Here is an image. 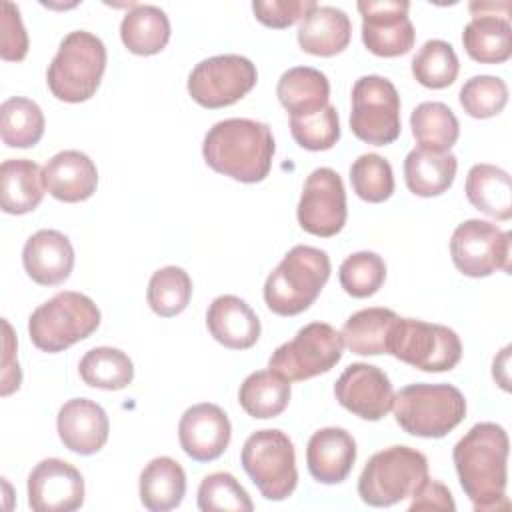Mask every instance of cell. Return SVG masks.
I'll list each match as a JSON object with an SVG mask.
<instances>
[{
  "mask_svg": "<svg viewBox=\"0 0 512 512\" xmlns=\"http://www.w3.org/2000/svg\"><path fill=\"white\" fill-rule=\"evenodd\" d=\"M508 446V434L500 424L478 422L452 450L460 486L476 512L508 508Z\"/></svg>",
  "mask_w": 512,
  "mask_h": 512,
  "instance_id": "obj_1",
  "label": "cell"
},
{
  "mask_svg": "<svg viewBox=\"0 0 512 512\" xmlns=\"http://www.w3.org/2000/svg\"><path fill=\"white\" fill-rule=\"evenodd\" d=\"M276 152L268 124L250 118H226L216 122L204 136L202 156L206 164L244 184L262 182L272 168Z\"/></svg>",
  "mask_w": 512,
  "mask_h": 512,
  "instance_id": "obj_2",
  "label": "cell"
},
{
  "mask_svg": "<svg viewBox=\"0 0 512 512\" xmlns=\"http://www.w3.org/2000/svg\"><path fill=\"white\" fill-rule=\"evenodd\" d=\"M328 278V254L320 248L298 244L268 274L264 302L278 316H296L314 304Z\"/></svg>",
  "mask_w": 512,
  "mask_h": 512,
  "instance_id": "obj_3",
  "label": "cell"
},
{
  "mask_svg": "<svg viewBox=\"0 0 512 512\" xmlns=\"http://www.w3.org/2000/svg\"><path fill=\"white\" fill-rule=\"evenodd\" d=\"M104 70V42L88 30H74L60 42L58 52L48 66L46 82L54 98L78 104L96 94Z\"/></svg>",
  "mask_w": 512,
  "mask_h": 512,
  "instance_id": "obj_4",
  "label": "cell"
},
{
  "mask_svg": "<svg viewBox=\"0 0 512 512\" xmlns=\"http://www.w3.org/2000/svg\"><path fill=\"white\" fill-rule=\"evenodd\" d=\"M398 426L418 438H442L466 416L464 394L452 384H408L394 394Z\"/></svg>",
  "mask_w": 512,
  "mask_h": 512,
  "instance_id": "obj_5",
  "label": "cell"
},
{
  "mask_svg": "<svg viewBox=\"0 0 512 512\" xmlns=\"http://www.w3.org/2000/svg\"><path fill=\"white\" fill-rule=\"evenodd\" d=\"M100 326V310L86 294L64 290L40 304L28 318L32 344L42 352H62Z\"/></svg>",
  "mask_w": 512,
  "mask_h": 512,
  "instance_id": "obj_6",
  "label": "cell"
},
{
  "mask_svg": "<svg viewBox=\"0 0 512 512\" xmlns=\"http://www.w3.org/2000/svg\"><path fill=\"white\" fill-rule=\"evenodd\" d=\"M426 480V456L416 448L396 444L370 456L358 478V496L368 506L384 508L412 496Z\"/></svg>",
  "mask_w": 512,
  "mask_h": 512,
  "instance_id": "obj_7",
  "label": "cell"
},
{
  "mask_svg": "<svg viewBox=\"0 0 512 512\" xmlns=\"http://www.w3.org/2000/svg\"><path fill=\"white\" fill-rule=\"evenodd\" d=\"M240 462L266 500L280 502L296 490V452L282 430L264 428L250 434L242 446Z\"/></svg>",
  "mask_w": 512,
  "mask_h": 512,
  "instance_id": "obj_8",
  "label": "cell"
},
{
  "mask_svg": "<svg viewBox=\"0 0 512 512\" xmlns=\"http://www.w3.org/2000/svg\"><path fill=\"white\" fill-rule=\"evenodd\" d=\"M386 354L422 372H448L462 358V342L444 324L398 316L388 334Z\"/></svg>",
  "mask_w": 512,
  "mask_h": 512,
  "instance_id": "obj_9",
  "label": "cell"
},
{
  "mask_svg": "<svg viewBox=\"0 0 512 512\" xmlns=\"http://www.w3.org/2000/svg\"><path fill=\"white\" fill-rule=\"evenodd\" d=\"M342 352L340 332L326 322H310L272 352L268 368L288 382H302L330 372L340 362Z\"/></svg>",
  "mask_w": 512,
  "mask_h": 512,
  "instance_id": "obj_10",
  "label": "cell"
},
{
  "mask_svg": "<svg viewBox=\"0 0 512 512\" xmlns=\"http://www.w3.org/2000/svg\"><path fill=\"white\" fill-rule=\"evenodd\" d=\"M352 134L374 146L392 144L402 130L396 86L378 74L360 76L352 86Z\"/></svg>",
  "mask_w": 512,
  "mask_h": 512,
  "instance_id": "obj_11",
  "label": "cell"
},
{
  "mask_svg": "<svg viewBox=\"0 0 512 512\" xmlns=\"http://www.w3.org/2000/svg\"><path fill=\"white\" fill-rule=\"evenodd\" d=\"M258 80V70L246 56L220 54L198 62L188 76V94L204 108L232 106L244 98Z\"/></svg>",
  "mask_w": 512,
  "mask_h": 512,
  "instance_id": "obj_12",
  "label": "cell"
},
{
  "mask_svg": "<svg viewBox=\"0 0 512 512\" xmlns=\"http://www.w3.org/2000/svg\"><path fill=\"white\" fill-rule=\"evenodd\" d=\"M510 232L494 222L470 218L458 224L450 238L454 266L470 278H486L496 270L510 272Z\"/></svg>",
  "mask_w": 512,
  "mask_h": 512,
  "instance_id": "obj_13",
  "label": "cell"
},
{
  "mask_svg": "<svg viewBox=\"0 0 512 512\" xmlns=\"http://www.w3.org/2000/svg\"><path fill=\"white\" fill-rule=\"evenodd\" d=\"M298 224L304 232L330 238L346 224V192L342 178L332 168H316L308 174L296 208Z\"/></svg>",
  "mask_w": 512,
  "mask_h": 512,
  "instance_id": "obj_14",
  "label": "cell"
},
{
  "mask_svg": "<svg viewBox=\"0 0 512 512\" xmlns=\"http://www.w3.org/2000/svg\"><path fill=\"white\" fill-rule=\"evenodd\" d=\"M356 8L362 16V42L372 54L396 58L410 52L416 32L406 0H362Z\"/></svg>",
  "mask_w": 512,
  "mask_h": 512,
  "instance_id": "obj_15",
  "label": "cell"
},
{
  "mask_svg": "<svg viewBox=\"0 0 512 512\" xmlns=\"http://www.w3.org/2000/svg\"><path fill=\"white\" fill-rule=\"evenodd\" d=\"M334 396L342 408L362 420H382L394 404L390 378L374 364H350L334 384Z\"/></svg>",
  "mask_w": 512,
  "mask_h": 512,
  "instance_id": "obj_16",
  "label": "cell"
},
{
  "mask_svg": "<svg viewBox=\"0 0 512 512\" xmlns=\"http://www.w3.org/2000/svg\"><path fill=\"white\" fill-rule=\"evenodd\" d=\"M84 504V478L60 458L40 460L28 474V506L34 512H72Z\"/></svg>",
  "mask_w": 512,
  "mask_h": 512,
  "instance_id": "obj_17",
  "label": "cell"
},
{
  "mask_svg": "<svg viewBox=\"0 0 512 512\" xmlns=\"http://www.w3.org/2000/svg\"><path fill=\"white\" fill-rule=\"evenodd\" d=\"M472 20L464 26L462 44L466 54L480 64H502L512 56V28L508 16L498 14L510 2H472Z\"/></svg>",
  "mask_w": 512,
  "mask_h": 512,
  "instance_id": "obj_18",
  "label": "cell"
},
{
  "mask_svg": "<svg viewBox=\"0 0 512 512\" xmlns=\"http://www.w3.org/2000/svg\"><path fill=\"white\" fill-rule=\"evenodd\" d=\"M232 438V426L226 412L210 402H200L182 414L178 422V440L186 456L196 462H212L224 454Z\"/></svg>",
  "mask_w": 512,
  "mask_h": 512,
  "instance_id": "obj_19",
  "label": "cell"
},
{
  "mask_svg": "<svg viewBox=\"0 0 512 512\" xmlns=\"http://www.w3.org/2000/svg\"><path fill=\"white\" fill-rule=\"evenodd\" d=\"M62 444L80 456L96 454L104 448L110 432L106 410L88 398H72L62 404L56 416Z\"/></svg>",
  "mask_w": 512,
  "mask_h": 512,
  "instance_id": "obj_20",
  "label": "cell"
},
{
  "mask_svg": "<svg viewBox=\"0 0 512 512\" xmlns=\"http://www.w3.org/2000/svg\"><path fill=\"white\" fill-rule=\"evenodd\" d=\"M22 264L36 284L56 286L72 274L74 248L66 234L44 228L26 240L22 248Z\"/></svg>",
  "mask_w": 512,
  "mask_h": 512,
  "instance_id": "obj_21",
  "label": "cell"
},
{
  "mask_svg": "<svg viewBox=\"0 0 512 512\" xmlns=\"http://www.w3.org/2000/svg\"><path fill=\"white\" fill-rule=\"evenodd\" d=\"M42 182L50 196L60 202H84L98 186L96 164L80 150H62L42 168Z\"/></svg>",
  "mask_w": 512,
  "mask_h": 512,
  "instance_id": "obj_22",
  "label": "cell"
},
{
  "mask_svg": "<svg viewBox=\"0 0 512 512\" xmlns=\"http://www.w3.org/2000/svg\"><path fill=\"white\" fill-rule=\"evenodd\" d=\"M356 460V440L344 428L316 430L306 446L310 476L320 484H340L348 478Z\"/></svg>",
  "mask_w": 512,
  "mask_h": 512,
  "instance_id": "obj_23",
  "label": "cell"
},
{
  "mask_svg": "<svg viewBox=\"0 0 512 512\" xmlns=\"http://www.w3.org/2000/svg\"><path fill=\"white\" fill-rule=\"evenodd\" d=\"M210 336L230 350L252 348L262 332L256 312L238 296L222 294L212 300L206 312Z\"/></svg>",
  "mask_w": 512,
  "mask_h": 512,
  "instance_id": "obj_24",
  "label": "cell"
},
{
  "mask_svg": "<svg viewBox=\"0 0 512 512\" xmlns=\"http://www.w3.org/2000/svg\"><path fill=\"white\" fill-rule=\"evenodd\" d=\"M352 24L344 10L336 6L312 8L298 26V44L314 56H336L348 48Z\"/></svg>",
  "mask_w": 512,
  "mask_h": 512,
  "instance_id": "obj_25",
  "label": "cell"
},
{
  "mask_svg": "<svg viewBox=\"0 0 512 512\" xmlns=\"http://www.w3.org/2000/svg\"><path fill=\"white\" fill-rule=\"evenodd\" d=\"M42 170L34 160L10 158L0 166V206L6 214H28L44 198Z\"/></svg>",
  "mask_w": 512,
  "mask_h": 512,
  "instance_id": "obj_26",
  "label": "cell"
},
{
  "mask_svg": "<svg viewBox=\"0 0 512 512\" xmlns=\"http://www.w3.org/2000/svg\"><path fill=\"white\" fill-rule=\"evenodd\" d=\"M458 160L452 152L414 148L404 160V180L412 194L430 198L444 194L456 178Z\"/></svg>",
  "mask_w": 512,
  "mask_h": 512,
  "instance_id": "obj_27",
  "label": "cell"
},
{
  "mask_svg": "<svg viewBox=\"0 0 512 512\" xmlns=\"http://www.w3.org/2000/svg\"><path fill=\"white\" fill-rule=\"evenodd\" d=\"M276 96L290 116H306L328 106L330 82L324 72L310 66L286 70L276 86Z\"/></svg>",
  "mask_w": 512,
  "mask_h": 512,
  "instance_id": "obj_28",
  "label": "cell"
},
{
  "mask_svg": "<svg viewBox=\"0 0 512 512\" xmlns=\"http://www.w3.org/2000/svg\"><path fill=\"white\" fill-rule=\"evenodd\" d=\"M186 494L184 468L170 456L150 460L140 474V502L152 512L178 508Z\"/></svg>",
  "mask_w": 512,
  "mask_h": 512,
  "instance_id": "obj_29",
  "label": "cell"
},
{
  "mask_svg": "<svg viewBox=\"0 0 512 512\" xmlns=\"http://www.w3.org/2000/svg\"><path fill=\"white\" fill-rule=\"evenodd\" d=\"M464 190L476 210L496 220L512 218V184L508 172L500 166L474 164L468 170Z\"/></svg>",
  "mask_w": 512,
  "mask_h": 512,
  "instance_id": "obj_30",
  "label": "cell"
},
{
  "mask_svg": "<svg viewBox=\"0 0 512 512\" xmlns=\"http://www.w3.org/2000/svg\"><path fill=\"white\" fill-rule=\"evenodd\" d=\"M120 38L132 54H158L170 40V20L158 6L134 4L120 22Z\"/></svg>",
  "mask_w": 512,
  "mask_h": 512,
  "instance_id": "obj_31",
  "label": "cell"
},
{
  "mask_svg": "<svg viewBox=\"0 0 512 512\" xmlns=\"http://www.w3.org/2000/svg\"><path fill=\"white\" fill-rule=\"evenodd\" d=\"M398 314L390 308H364L354 312L342 326L344 346L352 354L360 356H378L386 354L388 334Z\"/></svg>",
  "mask_w": 512,
  "mask_h": 512,
  "instance_id": "obj_32",
  "label": "cell"
},
{
  "mask_svg": "<svg viewBox=\"0 0 512 512\" xmlns=\"http://www.w3.org/2000/svg\"><path fill=\"white\" fill-rule=\"evenodd\" d=\"M290 394V382L268 368L246 376L238 390V402L248 416L266 420L276 418L286 410Z\"/></svg>",
  "mask_w": 512,
  "mask_h": 512,
  "instance_id": "obj_33",
  "label": "cell"
},
{
  "mask_svg": "<svg viewBox=\"0 0 512 512\" xmlns=\"http://www.w3.org/2000/svg\"><path fill=\"white\" fill-rule=\"evenodd\" d=\"M410 128L418 148L450 152L460 136V124L444 102H422L410 114Z\"/></svg>",
  "mask_w": 512,
  "mask_h": 512,
  "instance_id": "obj_34",
  "label": "cell"
},
{
  "mask_svg": "<svg viewBox=\"0 0 512 512\" xmlns=\"http://www.w3.org/2000/svg\"><path fill=\"white\" fill-rule=\"evenodd\" d=\"M44 114L40 106L22 96H14L0 106V136L8 148H32L44 136Z\"/></svg>",
  "mask_w": 512,
  "mask_h": 512,
  "instance_id": "obj_35",
  "label": "cell"
},
{
  "mask_svg": "<svg viewBox=\"0 0 512 512\" xmlns=\"http://www.w3.org/2000/svg\"><path fill=\"white\" fill-rule=\"evenodd\" d=\"M84 384L100 390H122L134 380V364L126 352L112 346L88 350L78 364Z\"/></svg>",
  "mask_w": 512,
  "mask_h": 512,
  "instance_id": "obj_36",
  "label": "cell"
},
{
  "mask_svg": "<svg viewBox=\"0 0 512 512\" xmlns=\"http://www.w3.org/2000/svg\"><path fill=\"white\" fill-rule=\"evenodd\" d=\"M192 296V280L180 266H164L150 276L146 300L154 314L172 318L184 312Z\"/></svg>",
  "mask_w": 512,
  "mask_h": 512,
  "instance_id": "obj_37",
  "label": "cell"
},
{
  "mask_svg": "<svg viewBox=\"0 0 512 512\" xmlns=\"http://www.w3.org/2000/svg\"><path fill=\"white\" fill-rule=\"evenodd\" d=\"M460 70L452 44L444 40H426L412 58V76L418 84L440 90L454 84Z\"/></svg>",
  "mask_w": 512,
  "mask_h": 512,
  "instance_id": "obj_38",
  "label": "cell"
},
{
  "mask_svg": "<svg viewBox=\"0 0 512 512\" xmlns=\"http://www.w3.org/2000/svg\"><path fill=\"white\" fill-rule=\"evenodd\" d=\"M350 184L358 198L380 204L394 192L392 166L380 154H360L350 166Z\"/></svg>",
  "mask_w": 512,
  "mask_h": 512,
  "instance_id": "obj_39",
  "label": "cell"
},
{
  "mask_svg": "<svg viewBox=\"0 0 512 512\" xmlns=\"http://www.w3.org/2000/svg\"><path fill=\"white\" fill-rule=\"evenodd\" d=\"M340 286L352 298H368L376 294L386 280V264L376 252H354L338 270Z\"/></svg>",
  "mask_w": 512,
  "mask_h": 512,
  "instance_id": "obj_40",
  "label": "cell"
},
{
  "mask_svg": "<svg viewBox=\"0 0 512 512\" xmlns=\"http://www.w3.org/2000/svg\"><path fill=\"white\" fill-rule=\"evenodd\" d=\"M198 508L202 512H252L254 504L230 472H212L204 476L198 486Z\"/></svg>",
  "mask_w": 512,
  "mask_h": 512,
  "instance_id": "obj_41",
  "label": "cell"
},
{
  "mask_svg": "<svg viewBox=\"0 0 512 512\" xmlns=\"http://www.w3.org/2000/svg\"><path fill=\"white\" fill-rule=\"evenodd\" d=\"M460 106L472 118H492L508 102V86L502 78L480 74L468 78L460 88Z\"/></svg>",
  "mask_w": 512,
  "mask_h": 512,
  "instance_id": "obj_42",
  "label": "cell"
},
{
  "mask_svg": "<svg viewBox=\"0 0 512 512\" xmlns=\"http://www.w3.org/2000/svg\"><path fill=\"white\" fill-rule=\"evenodd\" d=\"M290 134L298 146L320 152L340 140V120L332 104L306 116H290Z\"/></svg>",
  "mask_w": 512,
  "mask_h": 512,
  "instance_id": "obj_43",
  "label": "cell"
},
{
  "mask_svg": "<svg viewBox=\"0 0 512 512\" xmlns=\"http://www.w3.org/2000/svg\"><path fill=\"white\" fill-rule=\"evenodd\" d=\"M28 34L20 18L18 6L2 2L0 14V56L8 62H20L28 54Z\"/></svg>",
  "mask_w": 512,
  "mask_h": 512,
  "instance_id": "obj_44",
  "label": "cell"
},
{
  "mask_svg": "<svg viewBox=\"0 0 512 512\" xmlns=\"http://www.w3.org/2000/svg\"><path fill=\"white\" fill-rule=\"evenodd\" d=\"M318 4L314 0H256L252 10L258 22L268 28H288L302 20Z\"/></svg>",
  "mask_w": 512,
  "mask_h": 512,
  "instance_id": "obj_45",
  "label": "cell"
},
{
  "mask_svg": "<svg viewBox=\"0 0 512 512\" xmlns=\"http://www.w3.org/2000/svg\"><path fill=\"white\" fill-rule=\"evenodd\" d=\"M410 502V512L414 510H442V512H454L456 504L452 500L450 490L438 482V480H426L412 496Z\"/></svg>",
  "mask_w": 512,
  "mask_h": 512,
  "instance_id": "obj_46",
  "label": "cell"
},
{
  "mask_svg": "<svg viewBox=\"0 0 512 512\" xmlns=\"http://www.w3.org/2000/svg\"><path fill=\"white\" fill-rule=\"evenodd\" d=\"M4 326V356H2V396L12 394L20 388L22 372L16 360V340L12 336V328L6 318H2Z\"/></svg>",
  "mask_w": 512,
  "mask_h": 512,
  "instance_id": "obj_47",
  "label": "cell"
}]
</instances>
